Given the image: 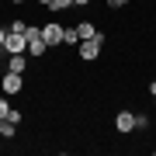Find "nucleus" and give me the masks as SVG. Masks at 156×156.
<instances>
[{
    "label": "nucleus",
    "instance_id": "f8f14e48",
    "mask_svg": "<svg viewBox=\"0 0 156 156\" xmlns=\"http://www.w3.org/2000/svg\"><path fill=\"white\" fill-rule=\"evenodd\" d=\"M108 7L111 11H122V7H128V0H108Z\"/></svg>",
    "mask_w": 156,
    "mask_h": 156
},
{
    "label": "nucleus",
    "instance_id": "6e6552de",
    "mask_svg": "<svg viewBox=\"0 0 156 156\" xmlns=\"http://www.w3.org/2000/svg\"><path fill=\"white\" fill-rule=\"evenodd\" d=\"M73 31H76V38H80V42H83V38H94V35H97V28H94L90 21H80Z\"/></svg>",
    "mask_w": 156,
    "mask_h": 156
},
{
    "label": "nucleus",
    "instance_id": "423d86ee",
    "mask_svg": "<svg viewBox=\"0 0 156 156\" xmlns=\"http://www.w3.org/2000/svg\"><path fill=\"white\" fill-rule=\"evenodd\" d=\"M115 128H118L122 135L135 132V115H132V111H118V115H115Z\"/></svg>",
    "mask_w": 156,
    "mask_h": 156
},
{
    "label": "nucleus",
    "instance_id": "f257e3e1",
    "mask_svg": "<svg viewBox=\"0 0 156 156\" xmlns=\"http://www.w3.org/2000/svg\"><path fill=\"white\" fill-rule=\"evenodd\" d=\"M24 38H28V56H31V59H42L45 49H49V45H45V38H42V28H38V24H28Z\"/></svg>",
    "mask_w": 156,
    "mask_h": 156
},
{
    "label": "nucleus",
    "instance_id": "1a4fd4ad",
    "mask_svg": "<svg viewBox=\"0 0 156 156\" xmlns=\"http://www.w3.org/2000/svg\"><path fill=\"white\" fill-rule=\"evenodd\" d=\"M14 122H7V118H0V139H11V135H14Z\"/></svg>",
    "mask_w": 156,
    "mask_h": 156
},
{
    "label": "nucleus",
    "instance_id": "a211bd4d",
    "mask_svg": "<svg viewBox=\"0 0 156 156\" xmlns=\"http://www.w3.org/2000/svg\"><path fill=\"white\" fill-rule=\"evenodd\" d=\"M38 4H42V7H52V0H38Z\"/></svg>",
    "mask_w": 156,
    "mask_h": 156
},
{
    "label": "nucleus",
    "instance_id": "2eb2a0df",
    "mask_svg": "<svg viewBox=\"0 0 156 156\" xmlns=\"http://www.w3.org/2000/svg\"><path fill=\"white\" fill-rule=\"evenodd\" d=\"M4 42H7V28H0V49H4Z\"/></svg>",
    "mask_w": 156,
    "mask_h": 156
},
{
    "label": "nucleus",
    "instance_id": "dca6fc26",
    "mask_svg": "<svg viewBox=\"0 0 156 156\" xmlns=\"http://www.w3.org/2000/svg\"><path fill=\"white\" fill-rule=\"evenodd\" d=\"M149 94H153V97H156V80H153V83H149Z\"/></svg>",
    "mask_w": 156,
    "mask_h": 156
},
{
    "label": "nucleus",
    "instance_id": "9d476101",
    "mask_svg": "<svg viewBox=\"0 0 156 156\" xmlns=\"http://www.w3.org/2000/svg\"><path fill=\"white\" fill-rule=\"evenodd\" d=\"M69 7H76V0H52L49 11H69Z\"/></svg>",
    "mask_w": 156,
    "mask_h": 156
},
{
    "label": "nucleus",
    "instance_id": "0eeeda50",
    "mask_svg": "<svg viewBox=\"0 0 156 156\" xmlns=\"http://www.w3.org/2000/svg\"><path fill=\"white\" fill-rule=\"evenodd\" d=\"M7 69H11V73H24V69H28V52L7 56Z\"/></svg>",
    "mask_w": 156,
    "mask_h": 156
},
{
    "label": "nucleus",
    "instance_id": "39448f33",
    "mask_svg": "<svg viewBox=\"0 0 156 156\" xmlns=\"http://www.w3.org/2000/svg\"><path fill=\"white\" fill-rule=\"evenodd\" d=\"M4 52L7 56H17V52H28V38L21 31H11L7 28V42H4Z\"/></svg>",
    "mask_w": 156,
    "mask_h": 156
},
{
    "label": "nucleus",
    "instance_id": "7ed1b4c3",
    "mask_svg": "<svg viewBox=\"0 0 156 156\" xmlns=\"http://www.w3.org/2000/svg\"><path fill=\"white\" fill-rule=\"evenodd\" d=\"M0 90H4L7 97L21 94V90H24V73H11V69H7L4 76H0Z\"/></svg>",
    "mask_w": 156,
    "mask_h": 156
},
{
    "label": "nucleus",
    "instance_id": "f3484780",
    "mask_svg": "<svg viewBox=\"0 0 156 156\" xmlns=\"http://www.w3.org/2000/svg\"><path fill=\"white\" fill-rule=\"evenodd\" d=\"M87 4H90V0H76V7H87Z\"/></svg>",
    "mask_w": 156,
    "mask_h": 156
},
{
    "label": "nucleus",
    "instance_id": "f03ea898",
    "mask_svg": "<svg viewBox=\"0 0 156 156\" xmlns=\"http://www.w3.org/2000/svg\"><path fill=\"white\" fill-rule=\"evenodd\" d=\"M76 49H80V59H83V62H94L97 56H101V49H104V35H94V38H83V42H80L76 45Z\"/></svg>",
    "mask_w": 156,
    "mask_h": 156
},
{
    "label": "nucleus",
    "instance_id": "4468645a",
    "mask_svg": "<svg viewBox=\"0 0 156 156\" xmlns=\"http://www.w3.org/2000/svg\"><path fill=\"white\" fill-rule=\"evenodd\" d=\"M135 128H149V118H146V115H135Z\"/></svg>",
    "mask_w": 156,
    "mask_h": 156
},
{
    "label": "nucleus",
    "instance_id": "9b49d317",
    "mask_svg": "<svg viewBox=\"0 0 156 156\" xmlns=\"http://www.w3.org/2000/svg\"><path fill=\"white\" fill-rule=\"evenodd\" d=\"M62 45H80V38H76V31H73V28H66V42H62Z\"/></svg>",
    "mask_w": 156,
    "mask_h": 156
},
{
    "label": "nucleus",
    "instance_id": "20e7f679",
    "mask_svg": "<svg viewBox=\"0 0 156 156\" xmlns=\"http://www.w3.org/2000/svg\"><path fill=\"white\" fill-rule=\"evenodd\" d=\"M42 38H45L49 49H52V45H62V42H66V28H62L59 21H49V24L42 28Z\"/></svg>",
    "mask_w": 156,
    "mask_h": 156
},
{
    "label": "nucleus",
    "instance_id": "6ab92c4d",
    "mask_svg": "<svg viewBox=\"0 0 156 156\" xmlns=\"http://www.w3.org/2000/svg\"><path fill=\"white\" fill-rule=\"evenodd\" d=\"M11 4H24V0H11Z\"/></svg>",
    "mask_w": 156,
    "mask_h": 156
},
{
    "label": "nucleus",
    "instance_id": "ddd939ff",
    "mask_svg": "<svg viewBox=\"0 0 156 156\" xmlns=\"http://www.w3.org/2000/svg\"><path fill=\"white\" fill-rule=\"evenodd\" d=\"M11 115V104H7V97H0V118H7Z\"/></svg>",
    "mask_w": 156,
    "mask_h": 156
}]
</instances>
